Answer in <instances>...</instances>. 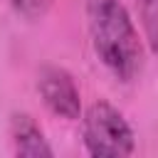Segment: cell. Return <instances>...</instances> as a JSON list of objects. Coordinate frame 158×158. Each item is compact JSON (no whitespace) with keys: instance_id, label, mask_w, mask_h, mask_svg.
Segmentation results:
<instances>
[{"instance_id":"cell-6","label":"cell","mask_w":158,"mask_h":158,"mask_svg":"<svg viewBox=\"0 0 158 158\" xmlns=\"http://www.w3.org/2000/svg\"><path fill=\"white\" fill-rule=\"evenodd\" d=\"M12 5H15L25 17H30V20H40V17L49 10L52 0H12Z\"/></svg>"},{"instance_id":"cell-5","label":"cell","mask_w":158,"mask_h":158,"mask_svg":"<svg viewBox=\"0 0 158 158\" xmlns=\"http://www.w3.org/2000/svg\"><path fill=\"white\" fill-rule=\"evenodd\" d=\"M141 20L148 35V42L153 49H158V0H138Z\"/></svg>"},{"instance_id":"cell-4","label":"cell","mask_w":158,"mask_h":158,"mask_svg":"<svg viewBox=\"0 0 158 158\" xmlns=\"http://www.w3.org/2000/svg\"><path fill=\"white\" fill-rule=\"evenodd\" d=\"M12 143H15V151L20 156H32V158L52 156V148L47 146L40 126L27 114H20L12 118Z\"/></svg>"},{"instance_id":"cell-2","label":"cell","mask_w":158,"mask_h":158,"mask_svg":"<svg viewBox=\"0 0 158 158\" xmlns=\"http://www.w3.org/2000/svg\"><path fill=\"white\" fill-rule=\"evenodd\" d=\"M84 143L91 156H131L133 131L111 104L96 101L84 116Z\"/></svg>"},{"instance_id":"cell-1","label":"cell","mask_w":158,"mask_h":158,"mask_svg":"<svg viewBox=\"0 0 158 158\" xmlns=\"http://www.w3.org/2000/svg\"><path fill=\"white\" fill-rule=\"evenodd\" d=\"M89 37L99 59L123 81L133 79L143 62V49L133 20L118 0H89Z\"/></svg>"},{"instance_id":"cell-3","label":"cell","mask_w":158,"mask_h":158,"mask_svg":"<svg viewBox=\"0 0 158 158\" xmlns=\"http://www.w3.org/2000/svg\"><path fill=\"white\" fill-rule=\"evenodd\" d=\"M40 94L52 114L62 118H77L79 116V91L74 86V79L62 67H44L40 74Z\"/></svg>"}]
</instances>
